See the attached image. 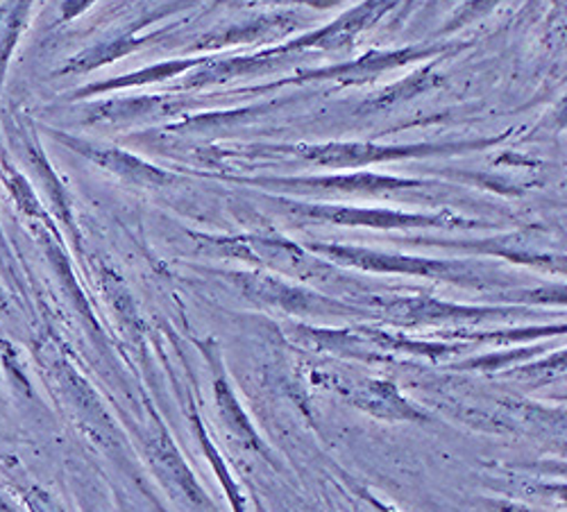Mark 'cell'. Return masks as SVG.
Masks as SVG:
<instances>
[{
	"label": "cell",
	"instance_id": "1",
	"mask_svg": "<svg viewBox=\"0 0 567 512\" xmlns=\"http://www.w3.org/2000/svg\"><path fill=\"white\" fill-rule=\"evenodd\" d=\"M302 216H316L332 222L343 224H370V227H427V224H443V218L432 216H406L393 211H357V209H339V207H309L298 205L293 207Z\"/></svg>",
	"mask_w": 567,
	"mask_h": 512
},
{
	"label": "cell",
	"instance_id": "2",
	"mask_svg": "<svg viewBox=\"0 0 567 512\" xmlns=\"http://www.w3.org/2000/svg\"><path fill=\"white\" fill-rule=\"evenodd\" d=\"M359 406L386 417V420H427V415L406 404L389 384H370V388H365V393L359 397Z\"/></svg>",
	"mask_w": 567,
	"mask_h": 512
}]
</instances>
